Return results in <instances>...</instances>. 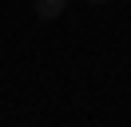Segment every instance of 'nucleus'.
I'll return each mask as SVG.
<instances>
[{
  "label": "nucleus",
  "instance_id": "nucleus-1",
  "mask_svg": "<svg viewBox=\"0 0 131 127\" xmlns=\"http://www.w3.org/2000/svg\"><path fill=\"white\" fill-rule=\"evenodd\" d=\"M64 8H68V0H36V16L40 20H56Z\"/></svg>",
  "mask_w": 131,
  "mask_h": 127
},
{
  "label": "nucleus",
  "instance_id": "nucleus-2",
  "mask_svg": "<svg viewBox=\"0 0 131 127\" xmlns=\"http://www.w3.org/2000/svg\"><path fill=\"white\" fill-rule=\"evenodd\" d=\"M88 4H111V0H88Z\"/></svg>",
  "mask_w": 131,
  "mask_h": 127
}]
</instances>
